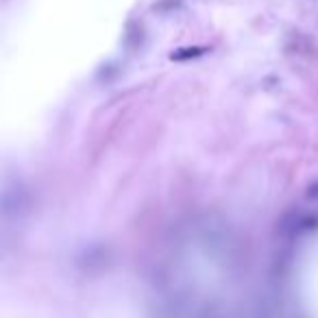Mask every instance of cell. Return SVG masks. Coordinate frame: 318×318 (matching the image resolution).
<instances>
[{
    "label": "cell",
    "mask_w": 318,
    "mask_h": 318,
    "mask_svg": "<svg viewBox=\"0 0 318 318\" xmlns=\"http://www.w3.org/2000/svg\"><path fill=\"white\" fill-rule=\"evenodd\" d=\"M210 48L205 46H185V48H177V51L170 53V59L172 61H188V59H196L201 54H205Z\"/></svg>",
    "instance_id": "obj_1"
},
{
    "label": "cell",
    "mask_w": 318,
    "mask_h": 318,
    "mask_svg": "<svg viewBox=\"0 0 318 318\" xmlns=\"http://www.w3.org/2000/svg\"><path fill=\"white\" fill-rule=\"evenodd\" d=\"M308 196H310V199H318V183H314V185H312V188L308 190Z\"/></svg>",
    "instance_id": "obj_2"
}]
</instances>
